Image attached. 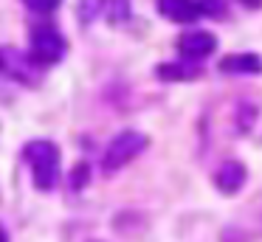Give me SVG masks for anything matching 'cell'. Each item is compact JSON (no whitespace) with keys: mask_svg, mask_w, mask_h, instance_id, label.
I'll return each mask as SVG.
<instances>
[{"mask_svg":"<svg viewBox=\"0 0 262 242\" xmlns=\"http://www.w3.org/2000/svg\"><path fill=\"white\" fill-rule=\"evenodd\" d=\"M161 79H166V82H192V79H198L200 73H203V65L194 59H183V62H166V65H161L158 71Z\"/></svg>","mask_w":262,"mask_h":242,"instance_id":"ba28073f","label":"cell"},{"mask_svg":"<svg viewBox=\"0 0 262 242\" xmlns=\"http://www.w3.org/2000/svg\"><path fill=\"white\" fill-rule=\"evenodd\" d=\"M65 54V37L54 26H40L31 31V62L37 68H51L62 59Z\"/></svg>","mask_w":262,"mask_h":242,"instance_id":"3957f363","label":"cell"},{"mask_svg":"<svg viewBox=\"0 0 262 242\" xmlns=\"http://www.w3.org/2000/svg\"><path fill=\"white\" fill-rule=\"evenodd\" d=\"M243 3L248 6V9H259V6H262V0H243Z\"/></svg>","mask_w":262,"mask_h":242,"instance_id":"4fadbf2b","label":"cell"},{"mask_svg":"<svg viewBox=\"0 0 262 242\" xmlns=\"http://www.w3.org/2000/svg\"><path fill=\"white\" fill-rule=\"evenodd\" d=\"M245 178H248V172H245L243 163L239 161H226L220 169H217L214 183H217V189H220L223 194H237V191L245 186Z\"/></svg>","mask_w":262,"mask_h":242,"instance_id":"52a82bcc","label":"cell"},{"mask_svg":"<svg viewBox=\"0 0 262 242\" xmlns=\"http://www.w3.org/2000/svg\"><path fill=\"white\" fill-rule=\"evenodd\" d=\"M127 17H130V6H127V0H107V20L113 23V26L127 23Z\"/></svg>","mask_w":262,"mask_h":242,"instance_id":"30bf717a","label":"cell"},{"mask_svg":"<svg viewBox=\"0 0 262 242\" xmlns=\"http://www.w3.org/2000/svg\"><path fill=\"white\" fill-rule=\"evenodd\" d=\"M23 161L31 169V180L40 191H51L57 189L59 174H62V155H59V146L54 141H29L23 146Z\"/></svg>","mask_w":262,"mask_h":242,"instance_id":"6da1fadb","label":"cell"},{"mask_svg":"<svg viewBox=\"0 0 262 242\" xmlns=\"http://www.w3.org/2000/svg\"><path fill=\"white\" fill-rule=\"evenodd\" d=\"M214 48H217V37L211 31H189L183 37H178V54L183 59L200 62L209 54H214Z\"/></svg>","mask_w":262,"mask_h":242,"instance_id":"5b68a950","label":"cell"},{"mask_svg":"<svg viewBox=\"0 0 262 242\" xmlns=\"http://www.w3.org/2000/svg\"><path fill=\"white\" fill-rule=\"evenodd\" d=\"M23 3L29 6L31 11H37V14H51L59 6V0H23Z\"/></svg>","mask_w":262,"mask_h":242,"instance_id":"7c38bea8","label":"cell"},{"mask_svg":"<svg viewBox=\"0 0 262 242\" xmlns=\"http://www.w3.org/2000/svg\"><path fill=\"white\" fill-rule=\"evenodd\" d=\"M155 6L169 23H194L206 17L203 0H155Z\"/></svg>","mask_w":262,"mask_h":242,"instance_id":"8992f818","label":"cell"},{"mask_svg":"<svg viewBox=\"0 0 262 242\" xmlns=\"http://www.w3.org/2000/svg\"><path fill=\"white\" fill-rule=\"evenodd\" d=\"M144 149H147V135L144 133H138V129H124V133H119L107 144V149H104V158H102L104 174H116L130 161H136Z\"/></svg>","mask_w":262,"mask_h":242,"instance_id":"7a4b0ae2","label":"cell"},{"mask_svg":"<svg viewBox=\"0 0 262 242\" xmlns=\"http://www.w3.org/2000/svg\"><path fill=\"white\" fill-rule=\"evenodd\" d=\"M0 68H3V76L14 79V82L20 84H34L37 82V71L40 68L31 62V56H23L20 51L14 48H3V54H0Z\"/></svg>","mask_w":262,"mask_h":242,"instance_id":"277c9868","label":"cell"},{"mask_svg":"<svg viewBox=\"0 0 262 242\" xmlns=\"http://www.w3.org/2000/svg\"><path fill=\"white\" fill-rule=\"evenodd\" d=\"M102 0H82L79 3V17H82V23H91L93 17L99 14V11H102Z\"/></svg>","mask_w":262,"mask_h":242,"instance_id":"8fae6325","label":"cell"},{"mask_svg":"<svg viewBox=\"0 0 262 242\" xmlns=\"http://www.w3.org/2000/svg\"><path fill=\"white\" fill-rule=\"evenodd\" d=\"M220 71L223 73H262V56L259 54H228L223 56L220 62Z\"/></svg>","mask_w":262,"mask_h":242,"instance_id":"9c48e42d","label":"cell"}]
</instances>
